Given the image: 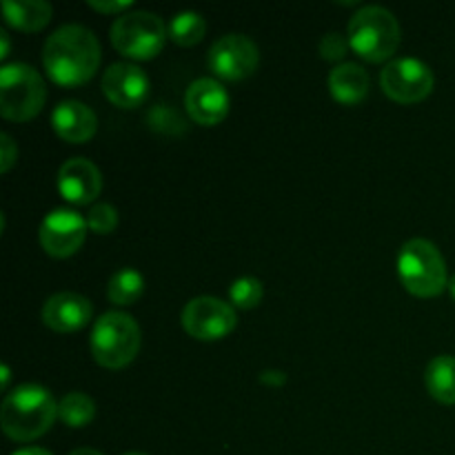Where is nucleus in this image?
<instances>
[{"instance_id":"f257e3e1","label":"nucleus","mask_w":455,"mask_h":455,"mask_svg":"<svg viewBox=\"0 0 455 455\" xmlns=\"http://www.w3.org/2000/svg\"><path fill=\"white\" fill-rule=\"evenodd\" d=\"M43 65L53 83L78 87L89 83L100 67V43L83 25H62L47 38Z\"/></svg>"},{"instance_id":"f03ea898","label":"nucleus","mask_w":455,"mask_h":455,"mask_svg":"<svg viewBox=\"0 0 455 455\" xmlns=\"http://www.w3.org/2000/svg\"><path fill=\"white\" fill-rule=\"evenodd\" d=\"M58 403L52 391L40 385H20L7 394L0 407V425L7 438L31 443L52 429Z\"/></svg>"},{"instance_id":"7ed1b4c3","label":"nucleus","mask_w":455,"mask_h":455,"mask_svg":"<svg viewBox=\"0 0 455 455\" xmlns=\"http://www.w3.org/2000/svg\"><path fill=\"white\" fill-rule=\"evenodd\" d=\"M351 49L367 62H385L398 52L400 25L389 9L380 4L360 7L347 29Z\"/></svg>"},{"instance_id":"20e7f679","label":"nucleus","mask_w":455,"mask_h":455,"mask_svg":"<svg viewBox=\"0 0 455 455\" xmlns=\"http://www.w3.org/2000/svg\"><path fill=\"white\" fill-rule=\"evenodd\" d=\"M403 287L416 298H435L449 287L447 262L431 240L413 238L403 244L398 256Z\"/></svg>"},{"instance_id":"39448f33","label":"nucleus","mask_w":455,"mask_h":455,"mask_svg":"<svg viewBox=\"0 0 455 455\" xmlns=\"http://www.w3.org/2000/svg\"><path fill=\"white\" fill-rule=\"evenodd\" d=\"M92 355L100 367L123 369L136 360L140 351V327L123 311H109L96 320L92 331Z\"/></svg>"},{"instance_id":"423d86ee","label":"nucleus","mask_w":455,"mask_h":455,"mask_svg":"<svg viewBox=\"0 0 455 455\" xmlns=\"http://www.w3.org/2000/svg\"><path fill=\"white\" fill-rule=\"evenodd\" d=\"M47 84L34 67L12 62L0 69V114L12 123H27L43 111Z\"/></svg>"},{"instance_id":"0eeeda50","label":"nucleus","mask_w":455,"mask_h":455,"mask_svg":"<svg viewBox=\"0 0 455 455\" xmlns=\"http://www.w3.org/2000/svg\"><path fill=\"white\" fill-rule=\"evenodd\" d=\"M169 29L163 18L151 12H127L116 18L111 27V44L132 60H151L164 47Z\"/></svg>"},{"instance_id":"6e6552de","label":"nucleus","mask_w":455,"mask_h":455,"mask_svg":"<svg viewBox=\"0 0 455 455\" xmlns=\"http://www.w3.org/2000/svg\"><path fill=\"white\" fill-rule=\"evenodd\" d=\"M238 324V315L229 302L213 296L194 298L182 309V327L200 342H216L229 336Z\"/></svg>"},{"instance_id":"1a4fd4ad","label":"nucleus","mask_w":455,"mask_h":455,"mask_svg":"<svg viewBox=\"0 0 455 455\" xmlns=\"http://www.w3.org/2000/svg\"><path fill=\"white\" fill-rule=\"evenodd\" d=\"M380 87L391 100L413 105L434 92V71L418 58H394L380 71Z\"/></svg>"},{"instance_id":"9d476101","label":"nucleus","mask_w":455,"mask_h":455,"mask_svg":"<svg viewBox=\"0 0 455 455\" xmlns=\"http://www.w3.org/2000/svg\"><path fill=\"white\" fill-rule=\"evenodd\" d=\"M260 52L256 43L243 34L220 36L209 49V69L222 80H244L258 69Z\"/></svg>"},{"instance_id":"9b49d317","label":"nucleus","mask_w":455,"mask_h":455,"mask_svg":"<svg viewBox=\"0 0 455 455\" xmlns=\"http://www.w3.org/2000/svg\"><path fill=\"white\" fill-rule=\"evenodd\" d=\"M87 218L71 209H56L44 216L38 229V240L47 256L69 258L83 247L87 238Z\"/></svg>"},{"instance_id":"f8f14e48","label":"nucleus","mask_w":455,"mask_h":455,"mask_svg":"<svg viewBox=\"0 0 455 455\" xmlns=\"http://www.w3.org/2000/svg\"><path fill=\"white\" fill-rule=\"evenodd\" d=\"M102 93L120 109H136L149 96V78L132 62H116L102 74Z\"/></svg>"},{"instance_id":"ddd939ff","label":"nucleus","mask_w":455,"mask_h":455,"mask_svg":"<svg viewBox=\"0 0 455 455\" xmlns=\"http://www.w3.org/2000/svg\"><path fill=\"white\" fill-rule=\"evenodd\" d=\"M185 107L196 124L213 127V124H220L229 114V93L218 80L198 78L187 89Z\"/></svg>"},{"instance_id":"4468645a","label":"nucleus","mask_w":455,"mask_h":455,"mask_svg":"<svg viewBox=\"0 0 455 455\" xmlns=\"http://www.w3.org/2000/svg\"><path fill=\"white\" fill-rule=\"evenodd\" d=\"M58 191L71 204H89L100 196V169L87 158H69L58 172Z\"/></svg>"},{"instance_id":"2eb2a0df","label":"nucleus","mask_w":455,"mask_h":455,"mask_svg":"<svg viewBox=\"0 0 455 455\" xmlns=\"http://www.w3.org/2000/svg\"><path fill=\"white\" fill-rule=\"evenodd\" d=\"M93 307L84 296L74 291H60L47 298L43 307V323L56 333H74L87 327Z\"/></svg>"},{"instance_id":"dca6fc26","label":"nucleus","mask_w":455,"mask_h":455,"mask_svg":"<svg viewBox=\"0 0 455 455\" xmlns=\"http://www.w3.org/2000/svg\"><path fill=\"white\" fill-rule=\"evenodd\" d=\"M52 127L65 142L83 145L96 136L98 118L84 102L62 100L52 114Z\"/></svg>"},{"instance_id":"f3484780","label":"nucleus","mask_w":455,"mask_h":455,"mask_svg":"<svg viewBox=\"0 0 455 455\" xmlns=\"http://www.w3.org/2000/svg\"><path fill=\"white\" fill-rule=\"evenodd\" d=\"M329 92L340 105H358L369 93V74L355 62H340L329 74Z\"/></svg>"},{"instance_id":"a211bd4d","label":"nucleus","mask_w":455,"mask_h":455,"mask_svg":"<svg viewBox=\"0 0 455 455\" xmlns=\"http://www.w3.org/2000/svg\"><path fill=\"white\" fill-rule=\"evenodd\" d=\"M3 13L7 25L31 34V31H40L49 25L53 9L47 0H4Z\"/></svg>"},{"instance_id":"6ab92c4d","label":"nucleus","mask_w":455,"mask_h":455,"mask_svg":"<svg viewBox=\"0 0 455 455\" xmlns=\"http://www.w3.org/2000/svg\"><path fill=\"white\" fill-rule=\"evenodd\" d=\"M425 385L431 398L440 404H455V358L435 355L425 371Z\"/></svg>"},{"instance_id":"aec40b11","label":"nucleus","mask_w":455,"mask_h":455,"mask_svg":"<svg viewBox=\"0 0 455 455\" xmlns=\"http://www.w3.org/2000/svg\"><path fill=\"white\" fill-rule=\"evenodd\" d=\"M145 293V278L140 271L136 269H120L111 275L109 284H107V298L111 305L129 307L136 305L140 296Z\"/></svg>"},{"instance_id":"412c9836","label":"nucleus","mask_w":455,"mask_h":455,"mask_svg":"<svg viewBox=\"0 0 455 455\" xmlns=\"http://www.w3.org/2000/svg\"><path fill=\"white\" fill-rule=\"evenodd\" d=\"M58 418L71 429H83L96 418V403L83 391H71L58 403Z\"/></svg>"},{"instance_id":"4be33fe9","label":"nucleus","mask_w":455,"mask_h":455,"mask_svg":"<svg viewBox=\"0 0 455 455\" xmlns=\"http://www.w3.org/2000/svg\"><path fill=\"white\" fill-rule=\"evenodd\" d=\"M207 34V20L198 12L176 13L169 22V38L178 47H194Z\"/></svg>"},{"instance_id":"5701e85b","label":"nucleus","mask_w":455,"mask_h":455,"mask_svg":"<svg viewBox=\"0 0 455 455\" xmlns=\"http://www.w3.org/2000/svg\"><path fill=\"white\" fill-rule=\"evenodd\" d=\"M262 296H265V287L256 275H243L234 280L229 287V300L238 309H256L262 302Z\"/></svg>"},{"instance_id":"b1692460","label":"nucleus","mask_w":455,"mask_h":455,"mask_svg":"<svg viewBox=\"0 0 455 455\" xmlns=\"http://www.w3.org/2000/svg\"><path fill=\"white\" fill-rule=\"evenodd\" d=\"M87 225L93 234L107 235L114 234L116 227H118V212H116L114 204L109 203H98L89 209Z\"/></svg>"},{"instance_id":"393cba45","label":"nucleus","mask_w":455,"mask_h":455,"mask_svg":"<svg viewBox=\"0 0 455 455\" xmlns=\"http://www.w3.org/2000/svg\"><path fill=\"white\" fill-rule=\"evenodd\" d=\"M149 124L151 129L163 133H182L187 127L185 120L180 118V114H176L169 105L156 107V109L149 114Z\"/></svg>"},{"instance_id":"a878e982","label":"nucleus","mask_w":455,"mask_h":455,"mask_svg":"<svg viewBox=\"0 0 455 455\" xmlns=\"http://www.w3.org/2000/svg\"><path fill=\"white\" fill-rule=\"evenodd\" d=\"M349 49H351L349 38L342 34H338V31H329V34L324 36L318 44L320 58L327 62H340L342 58L347 56V52H349Z\"/></svg>"},{"instance_id":"bb28decb","label":"nucleus","mask_w":455,"mask_h":455,"mask_svg":"<svg viewBox=\"0 0 455 455\" xmlns=\"http://www.w3.org/2000/svg\"><path fill=\"white\" fill-rule=\"evenodd\" d=\"M18 147L9 133H0V172L7 173L16 164Z\"/></svg>"},{"instance_id":"cd10ccee","label":"nucleus","mask_w":455,"mask_h":455,"mask_svg":"<svg viewBox=\"0 0 455 455\" xmlns=\"http://www.w3.org/2000/svg\"><path fill=\"white\" fill-rule=\"evenodd\" d=\"M87 7L96 9L100 13H118V16H123L132 7V0H114V3H109V0L107 3L105 0H87Z\"/></svg>"},{"instance_id":"c85d7f7f","label":"nucleus","mask_w":455,"mask_h":455,"mask_svg":"<svg viewBox=\"0 0 455 455\" xmlns=\"http://www.w3.org/2000/svg\"><path fill=\"white\" fill-rule=\"evenodd\" d=\"M9 56V34L7 31H0V60Z\"/></svg>"},{"instance_id":"c756f323","label":"nucleus","mask_w":455,"mask_h":455,"mask_svg":"<svg viewBox=\"0 0 455 455\" xmlns=\"http://www.w3.org/2000/svg\"><path fill=\"white\" fill-rule=\"evenodd\" d=\"M12 455H52L47 451V449H38V447H27V449H20V451L12 453Z\"/></svg>"},{"instance_id":"7c9ffc66","label":"nucleus","mask_w":455,"mask_h":455,"mask_svg":"<svg viewBox=\"0 0 455 455\" xmlns=\"http://www.w3.org/2000/svg\"><path fill=\"white\" fill-rule=\"evenodd\" d=\"M267 376H262V382H271V385H280V382H284V373L280 378H275V373L280 371H265Z\"/></svg>"},{"instance_id":"2f4dec72","label":"nucleus","mask_w":455,"mask_h":455,"mask_svg":"<svg viewBox=\"0 0 455 455\" xmlns=\"http://www.w3.org/2000/svg\"><path fill=\"white\" fill-rule=\"evenodd\" d=\"M69 455H102V453L96 451V449H76V451H71Z\"/></svg>"},{"instance_id":"473e14b6","label":"nucleus","mask_w":455,"mask_h":455,"mask_svg":"<svg viewBox=\"0 0 455 455\" xmlns=\"http://www.w3.org/2000/svg\"><path fill=\"white\" fill-rule=\"evenodd\" d=\"M9 378H12V373H9V367L4 364V367H3V389L4 391L9 389Z\"/></svg>"},{"instance_id":"72a5a7b5","label":"nucleus","mask_w":455,"mask_h":455,"mask_svg":"<svg viewBox=\"0 0 455 455\" xmlns=\"http://www.w3.org/2000/svg\"><path fill=\"white\" fill-rule=\"evenodd\" d=\"M449 291H451V296H453V300H455V274L451 275V278H449Z\"/></svg>"},{"instance_id":"f704fd0d","label":"nucleus","mask_w":455,"mask_h":455,"mask_svg":"<svg viewBox=\"0 0 455 455\" xmlns=\"http://www.w3.org/2000/svg\"><path fill=\"white\" fill-rule=\"evenodd\" d=\"M124 455H147V453H124Z\"/></svg>"}]
</instances>
